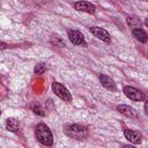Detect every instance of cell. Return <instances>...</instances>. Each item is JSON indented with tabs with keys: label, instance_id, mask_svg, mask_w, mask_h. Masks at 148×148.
Returning <instances> with one entry per match:
<instances>
[{
	"label": "cell",
	"instance_id": "cell-11",
	"mask_svg": "<svg viewBox=\"0 0 148 148\" xmlns=\"http://www.w3.org/2000/svg\"><path fill=\"white\" fill-rule=\"evenodd\" d=\"M132 34H133V36H134L139 42H141V43H146V42H147L148 36H147V32H146L143 29H141V28H135V29L132 30Z\"/></svg>",
	"mask_w": 148,
	"mask_h": 148
},
{
	"label": "cell",
	"instance_id": "cell-3",
	"mask_svg": "<svg viewBox=\"0 0 148 148\" xmlns=\"http://www.w3.org/2000/svg\"><path fill=\"white\" fill-rule=\"evenodd\" d=\"M52 90H53V92H54L59 98H61L62 101H66V102H71V101H72L71 92L68 91V89H67L64 84H61V83L54 81V82L52 83Z\"/></svg>",
	"mask_w": 148,
	"mask_h": 148
},
{
	"label": "cell",
	"instance_id": "cell-12",
	"mask_svg": "<svg viewBox=\"0 0 148 148\" xmlns=\"http://www.w3.org/2000/svg\"><path fill=\"white\" fill-rule=\"evenodd\" d=\"M6 128L8 131H10V132H14V133L17 132L18 128H20V124H18L17 119H15V118H8L6 120Z\"/></svg>",
	"mask_w": 148,
	"mask_h": 148
},
{
	"label": "cell",
	"instance_id": "cell-19",
	"mask_svg": "<svg viewBox=\"0 0 148 148\" xmlns=\"http://www.w3.org/2000/svg\"><path fill=\"white\" fill-rule=\"evenodd\" d=\"M0 116H1V111H0Z\"/></svg>",
	"mask_w": 148,
	"mask_h": 148
},
{
	"label": "cell",
	"instance_id": "cell-5",
	"mask_svg": "<svg viewBox=\"0 0 148 148\" xmlns=\"http://www.w3.org/2000/svg\"><path fill=\"white\" fill-rule=\"evenodd\" d=\"M68 38L72 42V44H74V45H83V46L86 45L84 37L79 30H75V29L68 30Z\"/></svg>",
	"mask_w": 148,
	"mask_h": 148
},
{
	"label": "cell",
	"instance_id": "cell-6",
	"mask_svg": "<svg viewBox=\"0 0 148 148\" xmlns=\"http://www.w3.org/2000/svg\"><path fill=\"white\" fill-rule=\"evenodd\" d=\"M89 30L98 39H101V40H103L105 43H110L111 42V36L109 35V32L106 30H104L102 28H98V27H91V28H89Z\"/></svg>",
	"mask_w": 148,
	"mask_h": 148
},
{
	"label": "cell",
	"instance_id": "cell-14",
	"mask_svg": "<svg viewBox=\"0 0 148 148\" xmlns=\"http://www.w3.org/2000/svg\"><path fill=\"white\" fill-rule=\"evenodd\" d=\"M127 24H128L130 27H132L133 29H135V28H139V27L141 25V21H140L139 18H136V17L128 16V17H127Z\"/></svg>",
	"mask_w": 148,
	"mask_h": 148
},
{
	"label": "cell",
	"instance_id": "cell-9",
	"mask_svg": "<svg viewBox=\"0 0 148 148\" xmlns=\"http://www.w3.org/2000/svg\"><path fill=\"white\" fill-rule=\"evenodd\" d=\"M124 135H125V138L130 142H132L134 145H138V143L141 142V135L138 132H135V131H132V130L126 128V130H124Z\"/></svg>",
	"mask_w": 148,
	"mask_h": 148
},
{
	"label": "cell",
	"instance_id": "cell-18",
	"mask_svg": "<svg viewBox=\"0 0 148 148\" xmlns=\"http://www.w3.org/2000/svg\"><path fill=\"white\" fill-rule=\"evenodd\" d=\"M145 112H146V113H147V112H148V111H147V102H146V103H145Z\"/></svg>",
	"mask_w": 148,
	"mask_h": 148
},
{
	"label": "cell",
	"instance_id": "cell-2",
	"mask_svg": "<svg viewBox=\"0 0 148 148\" xmlns=\"http://www.w3.org/2000/svg\"><path fill=\"white\" fill-rule=\"evenodd\" d=\"M36 138L44 146H51L53 143L52 133H51L50 128L43 123H40L36 126Z\"/></svg>",
	"mask_w": 148,
	"mask_h": 148
},
{
	"label": "cell",
	"instance_id": "cell-15",
	"mask_svg": "<svg viewBox=\"0 0 148 148\" xmlns=\"http://www.w3.org/2000/svg\"><path fill=\"white\" fill-rule=\"evenodd\" d=\"M45 71H46V66H45V64H43V62L37 64V65H36V67H35V73H36V74H38V75L44 74V72H45Z\"/></svg>",
	"mask_w": 148,
	"mask_h": 148
},
{
	"label": "cell",
	"instance_id": "cell-1",
	"mask_svg": "<svg viewBox=\"0 0 148 148\" xmlns=\"http://www.w3.org/2000/svg\"><path fill=\"white\" fill-rule=\"evenodd\" d=\"M65 134L71 138V139H76V140H84L88 138V128L86 126H82L80 124H69L64 127Z\"/></svg>",
	"mask_w": 148,
	"mask_h": 148
},
{
	"label": "cell",
	"instance_id": "cell-13",
	"mask_svg": "<svg viewBox=\"0 0 148 148\" xmlns=\"http://www.w3.org/2000/svg\"><path fill=\"white\" fill-rule=\"evenodd\" d=\"M31 110H32L36 114H38V116H45V110H44L43 106H42L39 103H37V102H35V103L31 104Z\"/></svg>",
	"mask_w": 148,
	"mask_h": 148
},
{
	"label": "cell",
	"instance_id": "cell-4",
	"mask_svg": "<svg viewBox=\"0 0 148 148\" xmlns=\"http://www.w3.org/2000/svg\"><path fill=\"white\" fill-rule=\"evenodd\" d=\"M124 94H125L130 99L135 101V102H140V101H142V99L145 98L143 94H142L140 90H138V89H135V88H133V87H128V86L124 87Z\"/></svg>",
	"mask_w": 148,
	"mask_h": 148
},
{
	"label": "cell",
	"instance_id": "cell-8",
	"mask_svg": "<svg viewBox=\"0 0 148 148\" xmlns=\"http://www.w3.org/2000/svg\"><path fill=\"white\" fill-rule=\"evenodd\" d=\"M116 109H117L118 112H120L121 114H124V116H126V117H130V118H136V117H138L136 111H135L133 108H131L130 105L119 104V105L116 106Z\"/></svg>",
	"mask_w": 148,
	"mask_h": 148
},
{
	"label": "cell",
	"instance_id": "cell-7",
	"mask_svg": "<svg viewBox=\"0 0 148 148\" xmlns=\"http://www.w3.org/2000/svg\"><path fill=\"white\" fill-rule=\"evenodd\" d=\"M74 8L79 12H84V13H89V14L95 13V9H96V7L88 1H76L74 3Z\"/></svg>",
	"mask_w": 148,
	"mask_h": 148
},
{
	"label": "cell",
	"instance_id": "cell-10",
	"mask_svg": "<svg viewBox=\"0 0 148 148\" xmlns=\"http://www.w3.org/2000/svg\"><path fill=\"white\" fill-rule=\"evenodd\" d=\"M99 82H101V84H102L104 88H106L108 90H112V91L116 90V83H114V81H113L110 76H108V75H105V74H101V75H99Z\"/></svg>",
	"mask_w": 148,
	"mask_h": 148
},
{
	"label": "cell",
	"instance_id": "cell-17",
	"mask_svg": "<svg viewBox=\"0 0 148 148\" xmlns=\"http://www.w3.org/2000/svg\"><path fill=\"white\" fill-rule=\"evenodd\" d=\"M7 47V44L6 43H3V42H1L0 40V50H5Z\"/></svg>",
	"mask_w": 148,
	"mask_h": 148
},
{
	"label": "cell",
	"instance_id": "cell-16",
	"mask_svg": "<svg viewBox=\"0 0 148 148\" xmlns=\"http://www.w3.org/2000/svg\"><path fill=\"white\" fill-rule=\"evenodd\" d=\"M51 42L53 43V44H56V45H60V46H65V44H64V42L58 37V36H53L52 37V39H51Z\"/></svg>",
	"mask_w": 148,
	"mask_h": 148
}]
</instances>
